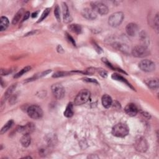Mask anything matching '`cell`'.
I'll list each match as a JSON object with an SVG mask.
<instances>
[{
    "label": "cell",
    "instance_id": "1",
    "mask_svg": "<svg viewBox=\"0 0 159 159\" xmlns=\"http://www.w3.org/2000/svg\"><path fill=\"white\" fill-rule=\"evenodd\" d=\"M129 132L128 126L124 123H118L112 129V134L117 137H124L128 136Z\"/></svg>",
    "mask_w": 159,
    "mask_h": 159
},
{
    "label": "cell",
    "instance_id": "2",
    "mask_svg": "<svg viewBox=\"0 0 159 159\" xmlns=\"http://www.w3.org/2000/svg\"><path fill=\"white\" fill-rule=\"evenodd\" d=\"M90 96V92L88 90H82L76 96L74 100V104L77 106L82 105L89 101Z\"/></svg>",
    "mask_w": 159,
    "mask_h": 159
},
{
    "label": "cell",
    "instance_id": "3",
    "mask_svg": "<svg viewBox=\"0 0 159 159\" xmlns=\"http://www.w3.org/2000/svg\"><path fill=\"white\" fill-rule=\"evenodd\" d=\"M124 18L122 12H116L111 14L108 19L109 25L113 27L119 26L122 23Z\"/></svg>",
    "mask_w": 159,
    "mask_h": 159
},
{
    "label": "cell",
    "instance_id": "4",
    "mask_svg": "<svg viewBox=\"0 0 159 159\" xmlns=\"http://www.w3.org/2000/svg\"><path fill=\"white\" fill-rule=\"evenodd\" d=\"M132 54L133 56L142 58L148 56L150 54L149 50L144 45H137L134 47L132 50Z\"/></svg>",
    "mask_w": 159,
    "mask_h": 159
},
{
    "label": "cell",
    "instance_id": "5",
    "mask_svg": "<svg viewBox=\"0 0 159 159\" xmlns=\"http://www.w3.org/2000/svg\"><path fill=\"white\" fill-rule=\"evenodd\" d=\"M28 116L34 119H41L43 116L42 108L37 105H32L27 109Z\"/></svg>",
    "mask_w": 159,
    "mask_h": 159
},
{
    "label": "cell",
    "instance_id": "6",
    "mask_svg": "<svg viewBox=\"0 0 159 159\" xmlns=\"http://www.w3.org/2000/svg\"><path fill=\"white\" fill-rule=\"evenodd\" d=\"M91 9L96 13L101 15H106L108 13V6L101 2H93L91 4Z\"/></svg>",
    "mask_w": 159,
    "mask_h": 159
},
{
    "label": "cell",
    "instance_id": "7",
    "mask_svg": "<svg viewBox=\"0 0 159 159\" xmlns=\"http://www.w3.org/2000/svg\"><path fill=\"white\" fill-rule=\"evenodd\" d=\"M52 92L54 96L58 100L62 99L65 96V90L64 87L60 84H54L52 86Z\"/></svg>",
    "mask_w": 159,
    "mask_h": 159
},
{
    "label": "cell",
    "instance_id": "8",
    "mask_svg": "<svg viewBox=\"0 0 159 159\" xmlns=\"http://www.w3.org/2000/svg\"><path fill=\"white\" fill-rule=\"evenodd\" d=\"M140 69L145 72H151L155 69V63L149 60H143L139 63Z\"/></svg>",
    "mask_w": 159,
    "mask_h": 159
},
{
    "label": "cell",
    "instance_id": "9",
    "mask_svg": "<svg viewBox=\"0 0 159 159\" xmlns=\"http://www.w3.org/2000/svg\"><path fill=\"white\" fill-rule=\"evenodd\" d=\"M134 146L136 150L139 152H146L149 147L147 140L146 139V138L142 137H139L136 140V142H135Z\"/></svg>",
    "mask_w": 159,
    "mask_h": 159
},
{
    "label": "cell",
    "instance_id": "10",
    "mask_svg": "<svg viewBox=\"0 0 159 159\" xmlns=\"http://www.w3.org/2000/svg\"><path fill=\"white\" fill-rule=\"evenodd\" d=\"M36 127L33 123H29L24 126H20L18 129L19 132L23 134H30L35 130Z\"/></svg>",
    "mask_w": 159,
    "mask_h": 159
},
{
    "label": "cell",
    "instance_id": "11",
    "mask_svg": "<svg viewBox=\"0 0 159 159\" xmlns=\"http://www.w3.org/2000/svg\"><path fill=\"white\" fill-rule=\"evenodd\" d=\"M62 12H63V21L65 23H69L72 21V18H71L68 7L65 3H63L62 4Z\"/></svg>",
    "mask_w": 159,
    "mask_h": 159
},
{
    "label": "cell",
    "instance_id": "12",
    "mask_svg": "<svg viewBox=\"0 0 159 159\" xmlns=\"http://www.w3.org/2000/svg\"><path fill=\"white\" fill-rule=\"evenodd\" d=\"M82 14L83 17L88 20H94L97 17V13L90 8L83 9Z\"/></svg>",
    "mask_w": 159,
    "mask_h": 159
},
{
    "label": "cell",
    "instance_id": "13",
    "mask_svg": "<svg viewBox=\"0 0 159 159\" xmlns=\"http://www.w3.org/2000/svg\"><path fill=\"white\" fill-rule=\"evenodd\" d=\"M126 113L129 116L133 117L136 116L138 113V109L137 106L133 103H129L127 105L124 109Z\"/></svg>",
    "mask_w": 159,
    "mask_h": 159
},
{
    "label": "cell",
    "instance_id": "14",
    "mask_svg": "<svg viewBox=\"0 0 159 159\" xmlns=\"http://www.w3.org/2000/svg\"><path fill=\"white\" fill-rule=\"evenodd\" d=\"M126 33L130 36H134L138 31V26L136 24L129 23L126 27Z\"/></svg>",
    "mask_w": 159,
    "mask_h": 159
},
{
    "label": "cell",
    "instance_id": "15",
    "mask_svg": "<svg viewBox=\"0 0 159 159\" xmlns=\"http://www.w3.org/2000/svg\"><path fill=\"white\" fill-rule=\"evenodd\" d=\"M102 105L105 108H109L113 105V100L108 94H104L101 98Z\"/></svg>",
    "mask_w": 159,
    "mask_h": 159
},
{
    "label": "cell",
    "instance_id": "16",
    "mask_svg": "<svg viewBox=\"0 0 159 159\" xmlns=\"http://www.w3.org/2000/svg\"><path fill=\"white\" fill-rule=\"evenodd\" d=\"M111 78H112L113 80H114L123 82V83L127 85L129 87H130L131 88L134 90V88L132 87V86L128 82V80H127L126 79H125L124 77H123L122 76H121L120 75H118L117 74H114L112 75V76H111Z\"/></svg>",
    "mask_w": 159,
    "mask_h": 159
},
{
    "label": "cell",
    "instance_id": "17",
    "mask_svg": "<svg viewBox=\"0 0 159 159\" xmlns=\"http://www.w3.org/2000/svg\"><path fill=\"white\" fill-rule=\"evenodd\" d=\"M74 105L71 103H70L66 107V109L64 111V116L66 117H71L74 116Z\"/></svg>",
    "mask_w": 159,
    "mask_h": 159
},
{
    "label": "cell",
    "instance_id": "18",
    "mask_svg": "<svg viewBox=\"0 0 159 159\" xmlns=\"http://www.w3.org/2000/svg\"><path fill=\"white\" fill-rule=\"evenodd\" d=\"M31 142V138L30 134H23L21 139V143L23 147H27L30 146Z\"/></svg>",
    "mask_w": 159,
    "mask_h": 159
},
{
    "label": "cell",
    "instance_id": "19",
    "mask_svg": "<svg viewBox=\"0 0 159 159\" xmlns=\"http://www.w3.org/2000/svg\"><path fill=\"white\" fill-rule=\"evenodd\" d=\"M146 83L150 88L152 89V90H157L158 88L159 82H158V79L149 80L146 82Z\"/></svg>",
    "mask_w": 159,
    "mask_h": 159
},
{
    "label": "cell",
    "instance_id": "20",
    "mask_svg": "<svg viewBox=\"0 0 159 159\" xmlns=\"http://www.w3.org/2000/svg\"><path fill=\"white\" fill-rule=\"evenodd\" d=\"M9 20L6 17L2 16L0 18V30L3 31L5 30L7 27L9 26Z\"/></svg>",
    "mask_w": 159,
    "mask_h": 159
},
{
    "label": "cell",
    "instance_id": "21",
    "mask_svg": "<svg viewBox=\"0 0 159 159\" xmlns=\"http://www.w3.org/2000/svg\"><path fill=\"white\" fill-rule=\"evenodd\" d=\"M16 84H14V85H11L10 87H9L8 89L6 90V91L4 93V97H3V100H2V104L7 99H8L10 97V96L11 95L12 93L13 92L14 90L16 88Z\"/></svg>",
    "mask_w": 159,
    "mask_h": 159
},
{
    "label": "cell",
    "instance_id": "22",
    "mask_svg": "<svg viewBox=\"0 0 159 159\" xmlns=\"http://www.w3.org/2000/svg\"><path fill=\"white\" fill-rule=\"evenodd\" d=\"M68 29L70 31L74 33L79 34L82 33V29L80 25H77V24H73V25H70L68 26Z\"/></svg>",
    "mask_w": 159,
    "mask_h": 159
},
{
    "label": "cell",
    "instance_id": "23",
    "mask_svg": "<svg viewBox=\"0 0 159 159\" xmlns=\"http://www.w3.org/2000/svg\"><path fill=\"white\" fill-rule=\"evenodd\" d=\"M24 10L23 9H21L18 11V12L16 14V15L14 16V17L13 19V25H16V24L18 23V22L20 21L21 17H22V15L23 13Z\"/></svg>",
    "mask_w": 159,
    "mask_h": 159
},
{
    "label": "cell",
    "instance_id": "24",
    "mask_svg": "<svg viewBox=\"0 0 159 159\" xmlns=\"http://www.w3.org/2000/svg\"><path fill=\"white\" fill-rule=\"evenodd\" d=\"M14 124V122L13 120H10L8 122H7L3 127L2 128V129H1V132H0V133H1V134H4L5 132H6L7 131H8L11 127L13 126Z\"/></svg>",
    "mask_w": 159,
    "mask_h": 159
},
{
    "label": "cell",
    "instance_id": "25",
    "mask_svg": "<svg viewBox=\"0 0 159 159\" xmlns=\"http://www.w3.org/2000/svg\"><path fill=\"white\" fill-rule=\"evenodd\" d=\"M31 69V67H29V66H27V67H26L24 68H22L20 71H19V72L18 74H16L14 76V78H19L21 77V76H22L24 74L27 73V71H29V70H30Z\"/></svg>",
    "mask_w": 159,
    "mask_h": 159
},
{
    "label": "cell",
    "instance_id": "26",
    "mask_svg": "<svg viewBox=\"0 0 159 159\" xmlns=\"http://www.w3.org/2000/svg\"><path fill=\"white\" fill-rule=\"evenodd\" d=\"M50 12H51V9H49V8H47L46 10H45V11L42 14L41 16V18H40L39 20L37 21V22H40L42 21L43 20H44L47 17V16L49 15Z\"/></svg>",
    "mask_w": 159,
    "mask_h": 159
},
{
    "label": "cell",
    "instance_id": "27",
    "mask_svg": "<svg viewBox=\"0 0 159 159\" xmlns=\"http://www.w3.org/2000/svg\"><path fill=\"white\" fill-rule=\"evenodd\" d=\"M54 14H55V18H56L57 20L59 22H60V8L58 6H56V7H55Z\"/></svg>",
    "mask_w": 159,
    "mask_h": 159
},
{
    "label": "cell",
    "instance_id": "28",
    "mask_svg": "<svg viewBox=\"0 0 159 159\" xmlns=\"http://www.w3.org/2000/svg\"><path fill=\"white\" fill-rule=\"evenodd\" d=\"M70 73L69 72H64V71H60V72H57L53 74V77L54 78H57V77H65L67 75H69Z\"/></svg>",
    "mask_w": 159,
    "mask_h": 159
},
{
    "label": "cell",
    "instance_id": "29",
    "mask_svg": "<svg viewBox=\"0 0 159 159\" xmlns=\"http://www.w3.org/2000/svg\"><path fill=\"white\" fill-rule=\"evenodd\" d=\"M158 25H159V23H158V14H157L155 18H154V26H155V28L157 31L158 30Z\"/></svg>",
    "mask_w": 159,
    "mask_h": 159
},
{
    "label": "cell",
    "instance_id": "30",
    "mask_svg": "<svg viewBox=\"0 0 159 159\" xmlns=\"http://www.w3.org/2000/svg\"><path fill=\"white\" fill-rule=\"evenodd\" d=\"M66 36H67V39L68 41L73 44V45H75V40L72 38V37L70 36L68 34L66 33Z\"/></svg>",
    "mask_w": 159,
    "mask_h": 159
},
{
    "label": "cell",
    "instance_id": "31",
    "mask_svg": "<svg viewBox=\"0 0 159 159\" xmlns=\"http://www.w3.org/2000/svg\"><path fill=\"white\" fill-rule=\"evenodd\" d=\"M84 80L85 82H91V83H96V84H98V82L95 79H91V78H85Z\"/></svg>",
    "mask_w": 159,
    "mask_h": 159
},
{
    "label": "cell",
    "instance_id": "32",
    "mask_svg": "<svg viewBox=\"0 0 159 159\" xmlns=\"http://www.w3.org/2000/svg\"><path fill=\"white\" fill-rule=\"evenodd\" d=\"M30 16V13L29 12H26L25 14V16H24L23 19H22V22L26 21Z\"/></svg>",
    "mask_w": 159,
    "mask_h": 159
},
{
    "label": "cell",
    "instance_id": "33",
    "mask_svg": "<svg viewBox=\"0 0 159 159\" xmlns=\"http://www.w3.org/2000/svg\"><path fill=\"white\" fill-rule=\"evenodd\" d=\"M37 14H38V12H35L33 14H32V18H36L37 16Z\"/></svg>",
    "mask_w": 159,
    "mask_h": 159
}]
</instances>
